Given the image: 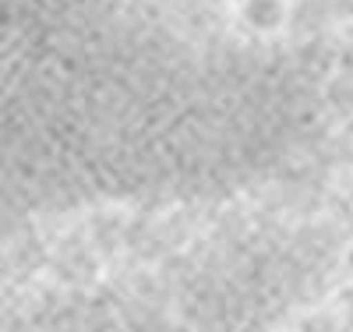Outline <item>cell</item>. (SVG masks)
Listing matches in <instances>:
<instances>
[{
  "label": "cell",
  "instance_id": "6da1fadb",
  "mask_svg": "<svg viewBox=\"0 0 353 332\" xmlns=\"http://www.w3.org/2000/svg\"><path fill=\"white\" fill-rule=\"evenodd\" d=\"M244 21L254 32H276L286 21V4L283 0H244Z\"/></svg>",
  "mask_w": 353,
  "mask_h": 332
}]
</instances>
